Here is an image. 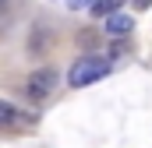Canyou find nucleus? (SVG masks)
I'll list each match as a JSON object with an SVG mask.
<instances>
[{
	"label": "nucleus",
	"mask_w": 152,
	"mask_h": 148,
	"mask_svg": "<svg viewBox=\"0 0 152 148\" xmlns=\"http://www.w3.org/2000/svg\"><path fill=\"white\" fill-rule=\"evenodd\" d=\"M106 74H110V60L106 57H81V60H75V67L67 71V85L85 88V85L103 81Z\"/></svg>",
	"instance_id": "f257e3e1"
},
{
	"label": "nucleus",
	"mask_w": 152,
	"mask_h": 148,
	"mask_svg": "<svg viewBox=\"0 0 152 148\" xmlns=\"http://www.w3.org/2000/svg\"><path fill=\"white\" fill-rule=\"evenodd\" d=\"M57 81H60V74L53 71V67H39L36 74H28V85H25V92H28V99H46L53 88H57Z\"/></svg>",
	"instance_id": "f03ea898"
},
{
	"label": "nucleus",
	"mask_w": 152,
	"mask_h": 148,
	"mask_svg": "<svg viewBox=\"0 0 152 148\" xmlns=\"http://www.w3.org/2000/svg\"><path fill=\"white\" fill-rule=\"evenodd\" d=\"M103 28H106V36H113V39H124V36H131L134 32V18H127V14H110L106 21H103Z\"/></svg>",
	"instance_id": "20e7f679"
},
{
	"label": "nucleus",
	"mask_w": 152,
	"mask_h": 148,
	"mask_svg": "<svg viewBox=\"0 0 152 148\" xmlns=\"http://www.w3.org/2000/svg\"><path fill=\"white\" fill-rule=\"evenodd\" d=\"M0 123H4V131H28L36 123V113L18 110L14 102H0Z\"/></svg>",
	"instance_id": "7ed1b4c3"
},
{
	"label": "nucleus",
	"mask_w": 152,
	"mask_h": 148,
	"mask_svg": "<svg viewBox=\"0 0 152 148\" xmlns=\"http://www.w3.org/2000/svg\"><path fill=\"white\" fill-rule=\"evenodd\" d=\"M120 4H124V0H92V7H88V11H92L96 18H110V14L120 11Z\"/></svg>",
	"instance_id": "39448f33"
},
{
	"label": "nucleus",
	"mask_w": 152,
	"mask_h": 148,
	"mask_svg": "<svg viewBox=\"0 0 152 148\" xmlns=\"http://www.w3.org/2000/svg\"><path fill=\"white\" fill-rule=\"evenodd\" d=\"M134 7H138V11H149V7H152V0H134Z\"/></svg>",
	"instance_id": "423d86ee"
}]
</instances>
